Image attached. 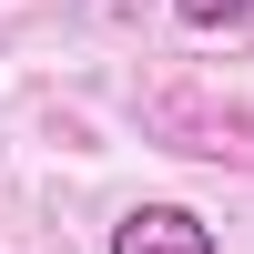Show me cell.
<instances>
[{
	"instance_id": "7a4b0ae2",
	"label": "cell",
	"mask_w": 254,
	"mask_h": 254,
	"mask_svg": "<svg viewBox=\"0 0 254 254\" xmlns=\"http://www.w3.org/2000/svg\"><path fill=\"white\" fill-rule=\"evenodd\" d=\"M193 31H224V20H254V0H173Z\"/></svg>"
},
{
	"instance_id": "6da1fadb",
	"label": "cell",
	"mask_w": 254,
	"mask_h": 254,
	"mask_svg": "<svg viewBox=\"0 0 254 254\" xmlns=\"http://www.w3.org/2000/svg\"><path fill=\"white\" fill-rule=\"evenodd\" d=\"M112 254H224L214 224L183 214V203H132V214L112 224Z\"/></svg>"
}]
</instances>
